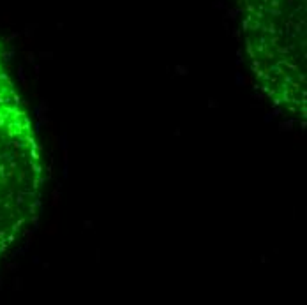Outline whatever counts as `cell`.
<instances>
[{
  "label": "cell",
  "mask_w": 307,
  "mask_h": 305,
  "mask_svg": "<svg viewBox=\"0 0 307 305\" xmlns=\"http://www.w3.org/2000/svg\"><path fill=\"white\" fill-rule=\"evenodd\" d=\"M41 182L32 124L0 55V258L32 221Z\"/></svg>",
  "instance_id": "cell-1"
}]
</instances>
